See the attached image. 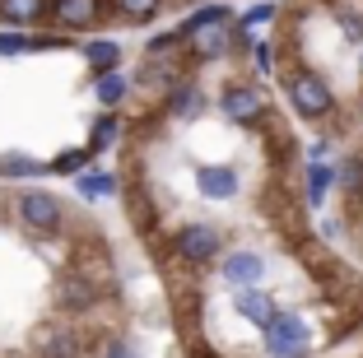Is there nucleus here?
Instances as JSON below:
<instances>
[{"instance_id": "39448f33", "label": "nucleus", "mask_w": 363, "mask_h": 358, "mask_svg": "<svg viewBox=\"0 0 363 358\" xmlns=\"http://www.w3.org/2000/svg\"><path fill=\"white\" fill-rule=\"evenodd\" d=\"M266 279V261L257 252H233L224 261V284L228 289H257Z\"/></svg>"}, {"instance_id": "4468645a", "label": "nucleus", "mask_w": 363, "mask_h": 358, "mask_svg": "<svg viewBox=\"0 0 363 358\" xmlns=\"http://www.w3.org/2000/svg\"><path fill=\"white\" fill-rule=\"evenodd\" d=\"M335 177H340V172L326 168V163H312V168H308V205H312V210L326 201V191H331V181H335Z\"/></svg>"}, {"instance_id": "9b49d317", "label": "nucleus", "mask_w": 363, "mask_h": 358, "mask_svg": "<svg viewBox=\"0 0 363 358\" xmlns=\"http://www.w3.org/2000/svg\"><path fill=\"white\" fill-rule=\"evenodd\" d=\"M219 107H224V116H228V121H257L266 103H261V94H257V89L238 84V89H228V94L219 98Z\"/></svg>"}, {"instance_id": "20e7f679", "label": "nucleus", "mask_w": 363, "mask_h": 358, "mask_svg": "<svg viewBox=\"0 0 363 358\" xmlns=\"http://www.w3.org/2000/svg\"><path fill=\"white\" fill-rule=\"evenodd\" d=\"M19 219L28 223L33 233H52V228H61V201L47 196V191H23L19 196Z\"/></svg>"}, {"instance_id": "cd10ccee", "label": "nucleus", "mask_w": 363, "mask_h": 358, "mask_svg": "<svg viewBox=\"0 0 363 358\" xmlns=\"http://www.w3.org/2000/svg\"><path fill=\"white\" fill-rule=\"evenodd\" d=\"M359 70H363V56H359Z\"/></svg>"}, {"instance_id": "a211bd4d", "label": "nucleus", "mask_w": 363, "mask_h": 358, "mask_svg": "<svg viewBox=\"0 0 363 358\" xmlns=\"http://www.w3.org/2000/svg\"><path fill=\"white\" fill-rule=\"evenodd\" d=\"M126 74H117V70H112V74H98V103H103V107H117L121 103V98H126Z\"/></svg>"}, {"instance_id": "dca6fc26", "label": "nucleus", "mask_w": 363, "mask_h": 358, "mask_svg": "<svg viewBox=\"0 0 363 358\" xmlns=\"http://www.w3.org/2000/svg\"><path fill=\"white\" fill-rule=\"evenodd\" d=\"M172 116H182V121H186V116H201V107H205V98H201V89H191V84H182L177 94H172Z\"/></svg>"}, {"instance_id": "423d86ee", "label": "nucleus", "mask_w": 363, "mask_h": 358, "mask_svg": "<svg viewBox=\"0 0 363 358\" xmlns=\"http://www.w3.org/2000/svg\"><path fill=\"white\" fill-rule=\"evenodd\" d=\"M219 252V233L210 228V223H191V228L177 233V256H186V261H210V256Z\"/></svg>"}, {"instance_id": "412c9836", "label": "nucleus", "mask_w": 363, "mask_h": 358, "mask_svg": "<svg viewBox=\"0 0 363 358\" xmlns=\"http://www.w3.org/2000/svg\"><path fill=\"white\" fill-rule=\"evenodd\" d=\"M28 47H43V43H38V38H23V33H0V56L28 52Z\"/></svg>"}, {"instance_id": "f3484780", "label": "nucleus", "mask_w": 363, "mask_h": 358, "mask_svg": "<svg viewBox=\"0 0 363 358\" xmlns=\"http://www.w3.org/2000/svg\"><path fill=\"white\" fill-rule=\"evenodd\" d=\"M43 5L47 0H0V14L10 23H33L38 14H43Z\"/></svg>"}, {"instance_id": "4be33fe9", "label": "nucleus", "mask_w": 363, "mask_h": 358, "mask_svg": "<svg viewBox=\"0 0 363 358\" xmlns=\"http://www.w3.org/2000/svg\"><path fill=\"white\" fill-rule=\"evenodd\" d=\"M340 186L350 191V196H354V191L363 186V158H350V163L340 168Z\"/></svg>"}, {"instance_id": "f257e3e1", "label": "nucleus", "mask_w": 363, "mask_h": 358, "mask_svg": "<svg viewBox=\"0 0 363 358\" xmlns=\"http://www.w3.org/2000/svg\"><path fill=\"white\" fill-rule=\"evenodd\" d=\"M182 38L191 43L196 61H219L233 43V28H228V10L224 5H210V10H196L191 23L182 28Z\"/></svg>"}, {"instance_id": "b1692460", "label": "nucleus", "mask_w": 363, "mask_h": 358, "mask_svg": "<svg viewBox=\"0 0 363 358\" xmlns=\"http://www.w3.org/2000/svg\"><path fill=\"white\" fill-rule=\"evenodd\" d=\"M121 10H126L130 19H145V14L159 10V0H121Z\"/></svg>"}, {"instance_id": "9d476101", "label": "nucleus", "mask_w": 363, "mask_h": 358, "mask_svg": "<svg viewBox=\"0 0 363 358\" xmlns=\"http://www.w3.org/2000/svg\"><path fill=\"white\" fill-rule=\"evenodd\" d=\"M233 307H238V316H247L252 326H261V330H270V321H275V303H270V293H261V289H238V298H233Z\"/></svg>"}, {"instance_id": "0eeeda50", "label": "nucleus", "mask_w": 363, "mask_h": 358, "mask_svg": "<svg viewBox=\"0 0 363 358\" xmlns=\"http://www.w3.org/2000/svg\"><path fill=\"white\" fill-rule=\"evenodd\" d=\"M89 303H98V289L89 284V274H61L56 279V307L61 312H84Z\"/></svg>"}, {"instance_id": "1a4fd4ad", "label": "nucleus", "mask_w": 363, "mask_h": 358, "mask_svg": "<svg viewBox=\"0 0 363 358\" xmlns=\"http://www.w3.org/2000/svg\"><path fill=\"white\" fill-rule=\"evenodd\" d=\"M33 349H38V358H79V335L70 326H43Z\"/></svg>"}, {"instance_id": "aec40b11", "label": "nucleus", "mask_w": 363, "mask_h": 358, "mask_svg": "<svg viewBox=\"0 0 363 358\" xmlns=\"http://www.w3.org/2000/svg\"><path fill=\"white\" fill-rule=\"evenodd\" d=\"M112 186H117V181L107 177V172H94V177H79V196H89V201H98V196H107Z\"/></svg>"}, {"instance_id": "ddd939ff", "label": "nucleus", "mask_w": 363, "mask_h": 358, "mask_svg": "<svg viewBox=\"0 0 363 358\" xmlns=\"http://www.w3.org/2000/svg\"><path fill=\"white\" fill-rule=\"evenodd\" d=\"M38 172H52L43 158H33V154H0V177H38Z\"/></svg>"}, {"instance_id": "2eb2a0df", "label": "nucleus", "mask_w": 363, "mask_h": 358, "mask_svg": "<svg viewBox=\"0 0 363 358\" xmlns=\"http://www.w3.org/2000/svg\"><path fill=\"white\" fill-rule=\"evenodd\" d=\"M84 61L94 65L98 74H112V70H117V61H121V47L117 43H89L84 47Z\"/></svg>"}, {"instance_id": "6e6552de", "label": "nucleus", "mask_w": 363, "mask_h": 358, "mask_svg": "<svg viewBox=\"0 0 363 358\" xmlns=\"http://www.w3.org/2000/svg\"><path fill=\"white\" fill-rule=\"evenodd\" d=\"M196 186H201V196H210V201H233L238 196V172L224 168V163H205V168H196Z\"/></svg>"}, {"instance_id": "bb28decb", "label": "nucleus", "mask_w": 363, "mask_h": 358, "mask_svg": "<svg viewBox=\"0 0 363 358\" xmlns=\"http://www.w3.org/2000/svg\"><path fill=\"white\" fill-rule=\"evenodd\" d=\"M257 65H261V70H270V65H275V56H270V47H257Z\"/></svg>"}, {"instance_id": "f03ea898", "label": "nucleus", "mask_w": 363, "mask_h": 358, "mask_svg": "<svg viewBox=\"0 0 363 358\" xmlns=\"http://www.w3.org/2000/svg\"><path fill=\"white\" fill-rule=\"evenodd\" d=\"M266 354L270 358H308L312 354V330L303 316L294 312H279L266 330Z\"/></svg>"}, {"instance_id": "f8f14e48", "label": "nucleus", "mask_w": 363, "mask_h": 358, "mask_svg": "<svg viewBox=\"0 0 363 358\" xmlns=\"http://www.w3.org/2000/svg\"><path fill=\"white\" fill-rule=\"evenodd\" d=\"M52 19L61 28H84L98 19V0H52Z\"/></svg>"}, {"instance_id": "7ed1b4c3", "label": "nucleus", "mask_w": 363, "mask_h": 358, "mask_svg": "<svg viewBox=\"0 0 363 358\" xmlns=\"http://www.w3.org/2000/svg\"><path fill=\"white\" fill-rule=\"evenodd\" d=\"M289 103H294V112H298V116L317 121V116H326L335 107V94H331V84H326L321 74L298 70L294 79H289Z\"/></svg>"}, {"instance_id": "393cba45", "label": "nucleus", "mask_w": 363, "mask_h": 358, "mask_svg": "<svg viewBox=\"0 0 363 358\" xmlns=\"http://www.w3.org/2000/svg\"><path fill=\"white\" fill-rule=\"evenodd\" d=\"M266 19H275V5H257V10H252V14H247V28H257V23H266Z\"/></svg>"}, {"instance_id": "a878e982", "label": "nucleus", "mask_w": 363, "mask_h": 358, "mask_svg": "<svg viewBox=\"0 0 363 358\" xmlns=\"http://www.w3.org/2000/svg\"><path fill=\"white\" fill-rule=\"evenodd\" d=\"M107 358H135V349L121 345V340H112V345H107Z\"/></svg>"}, {"instance_id": "5701e85b", "label": "nucleus", "mask_w": 363, "mask_h": 358, "mask_svg": "<svg viewBox=\"0 0 363 358\" xmlns=\"http://www.w3.org/2000/svg\"><path fill=\"white\" fill-rule=\"evenodd\" d=\"M117 140V121L112 116H98V126H94V149H107Z\"/></svg>"}, {"instance_id": "6ab92c4d", "label": "nucleus", "mask_w": 363, "mask_h": 358, "mask_svg": "<svg viewBox=\"0 0 363 358\" xmlns=\"http://www.w3.org/2000/svg\"><path fill=\"white\" fill-rule=\"evenodd\" d=\"M89 154H94V149H70V154H61V158L52 163V172H65V177H70V172L89 168Z\"/></svg>"}]
</instances>
